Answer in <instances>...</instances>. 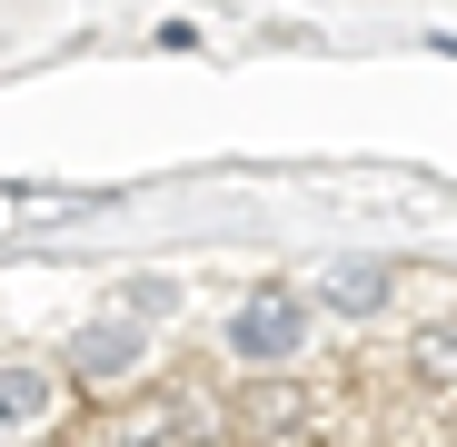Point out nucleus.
Here are the masks:
<instances>
[{"label": "nucleus", "instance_id": "nucleus-2", "mask_svg": "<svg viewBox=\"0 0 457 447\" xmlns=\"http://www.w3.org/2000/svg\"><path fill=\"white\" fill-rule=\"evenodd\" d=\"M50 418V368H0V427H40Z\"/></svg>", "mask_w": 457, "mask_h": 447}, {"label": "nucleus", "instance_id": "nucleus-3", "mask_svg": "<svg viewBox=\"0 0 457 447\" xmlns=\"http://www.w3.org/2000/svg\"><path fill=\"white\" fill-rule=\"evenodd\" d=\"M129 358H139V328H120V319L110 328H80V378H120Z\"/></svg>", "mask_w": 457, "mask_h": 447}, {"label": "nucleus", "instance_id": "nucleus-1", "mask_svg": "<svg viewBox=\"0 0 457 447\" xmlns=\"http://www.w3.org/2000/svg\"><path fill=\"white\" fill-rule=\"evenodd\" d=\"M298 338H309V309H298V298L288 288H259V298H239V309H228V348H239V358H288Z\"/></svg>", "mask_w": 457, "mask_h": 447}]
</instances>
